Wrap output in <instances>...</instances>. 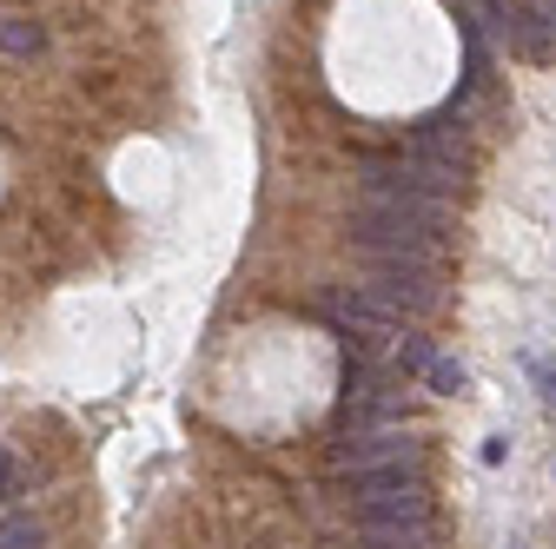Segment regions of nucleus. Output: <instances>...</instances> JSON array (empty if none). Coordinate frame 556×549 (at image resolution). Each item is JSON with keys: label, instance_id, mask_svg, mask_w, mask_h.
I'll use <instances>...</instances> for the list:
<instances>
[{"label": "nucleus", "instance_id": "f257e3e1", "mask_svg": "<svg viewBox=\"0 0 556 549\" xmlns=\"http://www.w3.org/2000/svg\"><path fill=\"white\" fill-rule=\"evenodd\" d=\"M352 245H365V252H397V258H431L438 265V239L444 232H431V226H417V219H404V213H391V205H358L352 213Z\"/></svg>", "mask_w": 556, "mask_h": 549}, {"label": "nucleus", "instance_id": "f03ea898", "mask_svg": "<svg viewBox=\"0 0 556 549\" xmlns=\"http://www.w3.org/2000/svg\"><path fill=\"white\" fill-rule=\"evenodd\" d=\"M410 410V391H397L391 371L378 365H352L344 371V404H338V418L344 431H358V424H384V418H404Z\"/></svg>", "mask_w": 556, "mask_h": 549}, {"label": "nucleus", "instance_id": "7ed1b4c3", "mask_svg": "<svg viewBox=\"0 0 556 549\" xmlns=\"http://www.w3.org/2000/svg\"><path fill=\"white\" fill-rule=\"evenodd\" d=\"M331 463L338 470H378V463H425V444H410L404 431L391 424H358V431H344L331 444Z\"/></svg>", "mask_w": 556, "mask_h": 549}, {"label": "nucleus", "instance_id": "20e7f679", "mask_svg": "<svg viewBox=\"0 0 556 549\" xmlns=\"http://www.w3.org/2000/svg\"><path fill=\"white\" fill-rule=\"evenodd\" d=\"M358 523L365 529H431V490L425 484H404V490L358 497Z\"/></svg>", "mask_w": 556, "mask_h": 549}, {"label": "nucleus", "instance_id": "39448f33", "mask_svg": "<svg viewBox=\"0 0 556 549\" xmlns=\"http://www.w3.org/2000/svg\"><path fill=\"white\" fill-rule=\"evenodd\" d=\"M40 21H0V53H14V60H27V53H40Z\"/></svg>", "mask_w": 556, "mask_h": 549}, {"label": "nucleus", "instance_id": "423d86ee", "mask_svg": "<svg viewBox=\"0 0 556 549\" xmlns=\"http://www.w3.org/2000/svg\"><path fill=\"white\" fill-rule=\"evenodd\" d=\"M40 542H47V529L34 516H8V523H0V549H40Z\"/></svg>", "mask_w": 556, "mask_h": 549}, {"label": "nucleus", "instance_id": "0eeeda50", "mask_svg": "<svg viewBox=\"0 0 556 549\" xmlns=\"http://www.w3.org/2000/svg\"><path fill=\"white\" fill-rule=\"evenodd\" d=\"M431 529H365V549H425Z\"/></svg>", "mask_w": 556, "mask_h": 549}, {"label": "nucleus", "instance_id": "6e6552de", "mask_svg": "<svg viewBox=\"0 0 556 549\" xmlns=\"http://www.w3.org/2000/svg\"><path fill=\"white\" fill-rule=\"evenodd\" d=\"M431 358H438V352H431V337H417V331L397 337V365H404V371H431Z\"/></svg>", "mask_w": 556, "mask_h": 549}, {"label": "nucleus", "instance_id": "1a4fd4ad", "mask_svg": "<svg viewBox=\"0 0 556 549\" xmlns=\"http://www.w3.org/2000/svg\"><path fill=\"white\" fill-rule=\"evenodd\" d=\"M425 378H431V391H444V397H457V391H464V365H451V358H431V371H425Z\"/></svg>", "mask_w": 556, "mask_h": 549}, {"label": "nucleus", "instance_id": "9d476101", "mask_svg": "<svg viewBox=\"0 0 556 549\" xmlns=\"http://www.w3.org/2000/svg\"><path fill=\"white\" fill-rule=\"evenodd\" d=\"M543 384H549V397H556V365H549V371H543Z\"/></svg>", "mask_w": 556, "mask_h": 549}, {"label": "nucleus", "instance_id": "9b49d317", "mask_svg": "<svg viewBox=\"0 0 556 549\" xmlns=\"http://www.w3.org/2000/svg\"><path fill=\"white\" fill-rule=\"evenodd\" d=\"M0 484H8V457H0Z\"/></svg>", "mask_w": 556, "mask_h": 549}, {"label": "nucleus", "instance_id": "f8f14e48", "mask_svg": "<svg viewBox=\"0 0 556 549\" xmlns=\"http://www.w3.org/2000/svg\"><path fill=\"white\" fill-rule=\"evenodd\" d=\"M510 549H523V542H510Z\"/></svg>", "mask_w": 556, "mask_h": 549}]
</instances>
